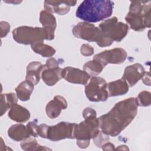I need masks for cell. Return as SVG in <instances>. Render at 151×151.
Segmentation results:
<instances>
[{"label": "cell", "mask_w": 151, "mask_h": 151, "mask_svg": "<svg viewBox=\"0 0 151 151\" xmlns=\"http://www.w3.org/2000/svg\"><path fill=\"white\" fill-rule=\"evenodd\" d=\"M150 73L149 72L145 73V74L142 77V80H143V82L144 83V84L146 85H147V86H150Z\"/></svg>", "instance_id": "1f68e13d"}, {"label": "cell", "mask_w": 151, "mask_h": 151, "mask_svg": "<svg viewBox=\"0 0 151 151\" xmlns=\"http://www.w3.org/2000/svg\"><path fill=\"white\" fill-rule=\"evenodd\" d=\"M127 56L126 51L122 48L105 50L94 55L93 60L99 62L104 67L107 64H122Z\"/></svg>", "instance_id": "30bf717a"}, {"label": "cell", "mask_w": 151, "mask_h": 151, "mask_svg": "<svg viewBox=\"0 0 151 151\" xmlns=\"http://www.w3.org/2000/svg\"><path fill=\"white\" fill-rule=\"evenodd\" d=\"M136 99L130 97L117 103L107 113L99 119L101 132L115 137L133 121L137 113Z\"/></svg>", "instance_id": "6da1fadb"}, {"label": "cell", "mask_w": 151, "mask_h": 151, "mask_svg": "<svg viewBox=\"0 0 151 151\" xmlns=\"http://www.w3.org/2000/svg\"><path fill=\"white\" fill-rule=\"evenodd\" d=\"M62 77L69 83L85 85L87 83L90 76L84 70L72 67H67L62 70Z\"/></svg>", "instance_id": "8fae6325"}, {"label": "cell", "mask_w": 151, "mask_h": 151, "mask_svg": "<svg viewBox=\"0 0 151 151\" xmlns=\"http://www.w3.org/2000/svg\"><path fill=\"white\" fill-rule=\"evenodd\" d=\"M99 28L113 42L121 41L129 31V26L122 22H118L116 17L104 21L100 24Z\"/></svg>", "instance_id": "52a82bcc"}, {"label": "cell", "mask_w": 151, "mask_h": 151, "mask_svg": "<svg viewBox=\"0 0 151 151\" xmlns=\"http://www.w3.org/2000/svg\"><path fill=\"white\" fill-rule=\"evenodd\" d=\"M114 145H113L112 143H109V142H107L106 143H104L101 147H102V149L103 150H114Z\"/></svg>", "instance_id": "d6a6232c"}, {"label": "cell", "mask_w": 151, "mask_h": 151, "mask_svg": "<svg viewBox=\"0 0 151 151\" xmlns=\"http://www.w3.org/2000/svg\"><path fill=\"white\" fill-rule=\"evenodd\" d=\"M107 84L106 80L100 77H93L85 87L84 92L87 99L91 101H104L108 97Z\"/></svg>", "instance_id": "ba28073f"}, {"label": "cell", "mask_w": 151, "mask_h": 151, "mask_svg": "<svg viewBox=\"0 0 151 151\" xmlns=\"http://www.w3.org/2000/svg\"><path fill=\"white\" fill-rule=\"evenodd\" d=\"M113 5L111 1L85 0L77 8L76 15L86 22H97L111 15Z\"/></svg>", "instance_id": "7a4b0ae2"}, {"label": "cell", "mask_w": 151, "mask_h": 151, "mask_svg": "<svg viewBox=\"0 0 151 151\" xmlns=\"http://www.w3.org/2000/svg\"><path fill=\"white\" fill-rule=\"evenodd\" d=\"M67 107L66 100L61 96H56L47 104L45 111L49 118L55 119L60 114L62 110H64Z\"/></svg>", "instance_id": "9a60e30c"}, {"label": "cell", "mask_w": 151, "mask_h": 151, "mask_svg": "<svg viewBox=\"0 0 151 151\" xmlns=\"http://www.w3.org/2000/svg\"><path fill=\"white\" fill-rule=\"evenodd\" d=\"M80 52L83 55L89 56V55H91L93 54L94 49L90 45L87 44H84L81 47Z\"/></svg>", "instance_id": "f1b7e54d"}, {"label": "cell", "mask_w": 151, "mask_h": 151, "mask_svg": "<svg viewBox=\"0 0 151 151\" xmlns=\"http://www.w3.org/2000/svg\"><path fill=\"white\" fill-rule=\"evenodd\" d=\"M1 38L5 37L10 30V25L5 21H1Z\"/></svg>", "instance_id": "f546056e"}, {"label": "cell", "mask_w": 151, "mask_h": 151, "mask_svg": "<svg viewBox=\"0 0 151 151\" xmlns=\"http://www.w3.org/2000/svg\"><path fill=\"white\" fill-rule=\"evenodd\" d=\"M75 125V123L62 122L54 126H48L46 139L51 141L74 139L73 132Z\"/></svg>", "instance_id": "9c48e42d"}, {"label": "cell", "mask_w": 151, "mask_h": 151, "mask_svg": "<svg viewBox=\"0 0 151 151\" xmlns=\"http://www.w3.org/2000/svg\"><path fill=\"white\" fill-rule=\"evenodd\" d=\"M129 86L123 78L111 81L107 84V89L109 96H117L126 94L129 91Z\"/></svg>", "instance_id": "ac0fdd59"}, {"label": "cell", "mask_w": 151, "mask_h": 151, "mask_svg": "<svg viewBox=\"0 0 151 151\" xmlns=\"http://www.w3.org/2000/svg\"><path fill=\"white\" fill-rule=\"evenodd\" d=\"M8 134L15 141H22L31 136L27 127L22 124H16L11 126L8 130Z\"/></svg>", "instance_id": "ffe728a7"}, {"label": "cell", "mask_w": 151, "mask_h": 151, "mask_svg": "<svg viewBox=\"0 0 151 151\" xmlns=\"http://www.w3.org/2000/svg\"><path fill=\"white\" fill-rule=\"evenodd\" d=\"M40 22L41 23L45 34V40H52L54 38V31L57 22L52 14L45 11H41L40 15Z\"/></svg>", "instance_id": "4fadbf2b"}, {"label": "cell", "mask_w": 151, "mask_h": 151, "mask_svg": "<svg viewBox=\"0 0 151 151\" xmlns=\"http://www.w3.org/2000/svg\"><path fill=\"white\" fill-rule=\"evenodd\" d=\"M34 85L29 81L25 80L21 82L16 88L15 91L18 98L21 101L29 100L33 91Z\"/></svg>", "instance_id": "44dd1931"}, {"label": "cell", "mask_w": 151, "mask_h": 151, "mask_svg": "<svg viewBox=\"0 0 151 151\" xmlns=\"http://www.w3.org/2000/svg\"><path fill=\"white\" fill-rule=\"evenodd\" d=\"M21 147L24 150H51L50 149L40 145L35 139L28 137L21 143Z\"/></svg>", "instance_id": "cb8c5ba5"}, {"label": "cell", "mask_w": 151, "mask_h": 151, "mask_svg": "<svg viewBox=\"0 0 151 151\" xmlns=\"http://www.w3.org/2000/svg\"><path fill=\"white\" fill-rule=\"evenodd\" d=\"M47 68H55L58 67V63L54 58H51L47 60L46 64H45Z\"/></svg>", "instance_id": "4dcf8cb0"}, {"label": "cell", "mask_w": 151, "mask_h": 151, "mask_svg": "<svg viewBox=\"0 0 151 151\" xmlns=\"http://www.w3.org/2000/svg\"><path fill=\"white\" fill-rule=\"evenodd\" d=\"M18 97L14 93L1 94V116H2L9 109H11L18 101Z\"/></svg>", "instance_id": "7402d4cb"}, {"label": "cell", "mask_w": 151, "mask_h": 151, "mask_svg": "<svg viewBox=\"0 0 151 151\" xmlns=\"http://www.w3.org/2000/svg\"><path fill=\"white\" fill-rule=\"evenodd\" d=\"M26 127L31 136L34 137H37L38 136V126L37 125L36 123H35L34 122H30L27 123Z\"/></svg>", "instance_id": "83f0119b"}, {"label": "cell", "mask_w": 151, "mask_h": 151, "mask_svg": "<svg viewBox=\"0 0 151 151\" xmlns=\"http://www.w3.org/2000/svg\"><path fill=\"white\" fill-rule=\"evenodd\" d=\"M103 68L99 62L94 60L88 61L83 66L84 70L90 76H92L93 77L99 75L102 71Z\"/></svg>", "instance_id": "d4e9b609"}, {"label": "cell", "mask_w": 151, "mask_h": 151, "mask_svg": "<svg viewBox=\"0 0 151 151\" xmlns=\"http://www.w3.org/2000/svg\"><path fill=\"white\" fill-rule=\"evenodd\" d=\"M145 73L143 65L139 63H136L126 67L122 78L129 87H132L142 78Z\"/></svg>", "instance_id": "7c38bea8"}, {"label": "cell", "mask_w": 151, "mask_h": 151, "mask_svg": "<svg viewBox=\"0 0 151 151\" xmlns=\"http://www.w3.org/2000/svg\"><path fill=\"white\" fill-rule=\"evenodd\" d=\"M31 47L35 53L39 54L44 57H52L55 53V50L53 47L43 42L32 45Z\"/></svg>", "instance_id": "603a6c76"}, {"label": "cell", "mask_w": 151, "mask_h": 151, "mask_svg": "<svg viewBox=\"0 0 151 151\" xmlns=\"http://www.w3.org/2000/svg\"><path fill=\"white\" fill-rule=\"evenodd\" d=\"M129 12L125 20L130 27L136 31H143L146 27L150 28V1H131Z\"/></svg>", "instance_id": "3957f363"}, {"label": "cell", "mask_w": 151, "mask_h": 151, "mask_svg": "<svg viewBox=\"0 0 151 151\" xmlns=\"http://www.w3.org/2000/svg\"><path fill=\"white\" fill-rule=\"evenodd\" d=\"M14 40L19 44L31 45L43 42L45 34L43 28L28 26L19 27L12 31Z\"/></svg>", "instance_id": "8992f818"}, {"label": "cell", "mask_w": 151, "mask_h": 151, "mask_svg": "<svg viewBox=\"0 0 151 151\" xmlns=\"http://www.w3.org/2000/svg\"><path fill=\"white\" fill-rule=\"evenodd\" d=\"M62 70L59 67L50 68L46 67L41 73V78L47 85L52 86L63 78Z\"/></svg>", "instance_id": "e0dca14e"}, {"label": "cell", "mask_w": 151, "mask_h": 151, "mask_svg": "<svg viewBox=\"0 0 151 151\" xmlns=\"http://www.w3.org/2000/svg\"><path fill=\"white\" fill-rule=\"evenodd\" d=\"M84 120L79 124H76L73 134L77 142H90L99 132V120L96 116V111L90 107H87L83 111Z\"/></svg>", "instance_id": "277c9868"}, {"label": "cell", "mask_w": 151, "mask_h": 151, "mask_svg": "<svg viewBox=\"0 0 151 151\" xmlns=\"http://www.w3.org/2000/svg\"><path fill=\"white\" fill-rule=\"evenodd\" d=\"M94 143L98 147H101L104 143L108 142L109 141V137L108 135L102 132L99 131L97 134L93 138Z\"/></svg>", "instance_id": "4316f807"}, {"label": "cell", "mask_w": 151, "mask_h": 151, "mask_svg": "<svg viewBox=\"0 0 151 151\" xmlns=\"http://www.w3.org/2000/svg\"><path fill=\"white\" fill-rule=\"evenodd\" d=\"M72 32L76 37L89 42H96L100 47L110 46L113 42L99 27L86 22L78 23L73 27Z\"/></svg>", "instance_id": "5b68a950"}, {"label": "cell", "mask_w": 151, "mask_h": 151, "mask_svg": "<svg viewBox=\"0 0 151 151\" xmlns=\"http://www.w3.org/2000/svg\"><path fill=\"white\" fill-rule=\"evenodd\" d=\"M46 68L45 65H42L38 61L30 63L27 67V74L25 80L32 83L34 86L37 85L40 80L41 73Z\"/></svg>", "instance_id": "2e32d148"}, {"label": "cell", "mask_w": 151, "mask_h": 151, "mask_svg": "<svg viewBox=\"0 0 151 151\" xmlns=\"http://www.w3.org/2000/svg\"><path fill=\"white\" fill-rule=\"evenodd\" d=\"M76 1H45L44 5L45 11L52 14L65 15L70 11V6L76 4Z\"/></svg>", "instance_id": "5bb4252c"}, {"label": "cell", "mask_w": 151, "mask_h": 151, "mask_svg": "<svg viewBox=\"0 0 151 151\" xmlns=\"http://www.w3.org/2000/svg\"><path fill=\"white\" fill-rule=\"evenodd\" d=\"M9 118L17 122H25L30 118L29 111L25 107L17 104L14 105L8 113Z\"/></svg>", "instance_id": "d6986e66"}, {"label": "cell", "mask_w": 151, "mask_h": 151, "mask_svg": "<svg viewBox=\"0 0 151 151\" xmlns=\"http://www.w3.org/2000/svg\"><path fill=\"white\" fill-rule=\"evenodd\" d=\"M136 99V101L138 106L146 107L150 105L151 94L150 93L146 91H143L140 93Z\"/></svg>", "instance_id": "484cf974"}]
</instances>
